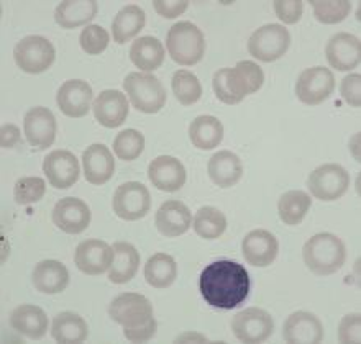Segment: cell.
<instances>
[{
  "label": "cell",
  "instance_id": "obj_19",
  "mask_svg": "<svg viewBox=\"0 0 361 344\" xmlns=\"http://www.w3.org/2000/svg\"><path fill=\"white\" fill-rule=\"evenodd\" d=\"M327 61L330 66L337 71H352L358 68L361 59V44L360 39L352 33H337L329 39L327 48Z\"/></svg>",
  "mask_w": 361,
  "mask_h": 344
},
{
  "label": "cell",
  "instance_id": "obj_8",
  "mask_svg": "<svg viewBox=\"0 0 361 344\" xmlns=\"http://www.w3.org/2000/svg\"><path fill=\"white\" fill-rule=\"evenodd\" d=\"M114 212L125 222H137L147 217L152 208V196L142 182H125L115 191Z\"/></svg>",
  "mask_w": 361,
  "mask_h": 344
},
{
  "label": "cell",
  "instance_id": "obj_4",
  "mask_svg": "<svg viewBox=\"0 0 361 344\" xmlns=\"http://www.w3.org/2000/svg\"><path fill=\"white\" fill-rule=\"evenodd\" d=\"M123 89L138 112L158 113L166 103V89L153 74L130 72L123 81Z\"/></svg>",
  "mask_w": 361,
  "mask_h": 344
},
{
  "label": "cell",
  "instance_id": "obj_34",
  "mask_svg": "<svg viewBox=\"0 0 361 344\" xmlns=\"http://www.w3.org/2000/svg\"><path fill=\"white\" fill-rule=\"evenodd\" d=\"M178 277V266L173 256L157 253L145 264V279L154 288H168Z\"/></svg>",
  "mask_w": 361,
  "mask_h": 344
},
{
  "label": "cell",
  "instance_id": "obj_27",
  "mask_svg": "<svg viewBox=\"0 0 361 344\" xmlns=\"http://www.w3.org/2000/svg\"><path fill=\"white\" fill-rule=\"evenodd\" d=\"M114 259L110 264L109 281L112 284H127L137 276L140 254L133 244L118 241L114 244Z\"/></svg>",
  "mask_w": 361,
  "mask_h": 344
},
{
  "label": "cell",
  "instance_id": "obj_45",
  "mask_svg": "<svg viewBox=\"0 0 361 344\" xmlns=\"http://www.w3.org/2000/svg\"><path fill=\"white\" fill-rule=\"evenodd\" d=\"M360 87H361V76L358 72L350 74V76L345 77L342 84H340V92H342L343 101L355 108H358L361 103Z\"/></svg>",
  "mask_w": 361,
  "mask_h": 344
},
{
  "label": "cell",
  "instance_id": "obj_36",
  "mask_svg": "<svg viewBox=\"0 0 361 344\" xmlns=\"http://www.w3.org/2000/svg\"><path fill=\"white\" fill-rule=\"evenodd\" d=\"M227 229V218L219 208L202 207L194 217V231L204 239H217Z\"/></svg>",
  "mask_w": 361,
  "mask_h": 344
},
{
  "label": "cell",
  "instance_id": "obj_47",
  "mask_svg": "<svg viewBox=\"0 0 361 344\" xmlns=\"http://www.w3.org/2000/svg\"><path fill=\"white\" fill-rule=\"evenodd\" d=\"M189 7L188 0H173V2H164V0H158L153 2V8L157 10L158 15L163 18H176L183 15Z\"/></svg>",
  "mask_w": 361,
  "mask_h": 344
},
{
  "label": "cell",
  "instance_id": "obj_35",
  "mask_svg": "<svg viewBox=\"0 0 361 344\" xmlns=\"http://www.w3.org/2000/svg\"><path fill=\"white\" fill-rule=\"evenodd\" d=\"M312 205V198L302 191H289L281 196L278 202L279 218L288 227H295L304 220L309 208Z\"/></svg>",
  "mask_w": 361,
  "mask_h": 344
},
{
  "label": "cell",
  "instance_id": "obj_9",
  "mask_svg": "<svg viewBox=\"0 0 361 344\" xmlns=\"http://www.w3.org/2000/svg\"><path fill=\"white\" fill-rule=\"evenodd\" d=\"M335 77L329 68L315 66L300 72L295 82V96L305 106H319L334 94Z\"/></svg>",
  "mask_w": 361,
  "mask_h": 344
},
{
  "label": "cell",
  "instance_id": "obj_3",
  "mask_svg": "<svg viewBox=\"0 0 361 344\" xmlns=\"http://www.w3.org/2000/svg\"><path fill=\"white\" fill-rule=\"evenodd\" d=\"M168 53L179 66H194L205 54V38L199 27L190 22H178L166 37Z\"/></svg>",
  "mask_w": 361,
  "mask_h": 344
},
{
  "label": "cell",
  "instance_id": "obj_11",
  "mask_svg": "<svg viewBox=\"0 0 361 344\" xmlns=\"http://www.w3.org/2000/svg\"><path fill=\"white\" fill-rule=\"evenodd\" d=\"M109 317L123 328L138 326L153 317V305L142 293H120L110 303Z\"/></svg>",
  "mask_w": 361,
  "mask_h": 344
},
{
  "label": "cell",
  "instance_id": "obj_17",
  "mask_svg": "<svg viewBox=\"0 0 361 344\" xmlns=\"http://www.w3.org/2000/svg\"><path fill=\"white\" fill-rule=\"evenodd\" d=\"M114 248L102 239H86L76 248L74 261L81 272L87 276H100L110 267Z\"/></svg>",
  "mask_w": 361,
  "mask_h": 344
},
{
  "label": "cell",
  "instance_id": "obj_22",
  "mask_svg": "<svg viewBox=\"0 0 361 344\" xmlns=\"http://www.w3.org/2000/svg\"><path fill=\"white\" fill-rule=\"evenodd\" d=\"M94 117L105 128H117L128 117V98L120 91L100 92L94 101Z\"/></svg>",
  "mask_w": 361,
  "mask_h": 344
},
{
  "label": "cell",
  "instance_id": "obj_5",
  "mask_svg": "<svg viewBox=\"0 0 361 344\" xmlns=\"http://www.w3.org/2000/svg\"><path fill=\"white\" fill-rule=\"evenodd\" d=\"M290 46L289 30L279 23H268L255 30L248 42V51L255 59L273 63L283 58Z\"/></svg>",
  "mask_w": 361,
  "mask_h": 344
},
{
  "label": "cell",
  "instance_id": "obj_1",
  "mask_svg": "<svg viewBox=\"0 0 361 344\" xmlns=\"http://www.w3.org/2000/svg\"><path fill=\"white\" fill-rule=\"evenodd\" d=\"M250 276L242 264L220 259L204 267L199 277L200 295L210 307L219 310H233L250 295Z\"/></svg>",
  "mask_w": 361,
  "mask_h": 344
},
{
  "label": "cell",
  "instance_id": "obj_25",
  "mask_svg": "<svg viewBox=\"0 0 361 344\" xmlns=\"http://www.w3.org/2000/svg\"><path fill=\"white\" fill-rule=\"evenodd\" d=\"M209 177L220 189L237 186L243 176V164L238 154L233 151L215 153L209 161Z\"/></svg>",
  "mask_w": 361,
  "mask_h": 344
},
{
  "label": "cell",
  "instance_id": "obj_30",
  "mask_svg": "<svg viewBox=\"0 0 361 344\" xmlns=\"http://www.w3.org/2000/svg\"><path fill=\"white\" fill-rule=\"evenodd\" d=\"M189 138L195 148L209 151L222 143L224 125L212 115H200L189 125Z\"/></svg>",
  "mask_w": 361,
  "mask_h": 344
},
{
  "label": "cell",
  "instance_id": "obj_26",
  "mask_svg": "<svg viewBox=\"0 0 361 344\" xmlns=\"http://www.w3.org/2000/svg\"><path fill=\"white\" fill-rule=\"evenodd\" d=\"M10 326L30 340H42L48 333V317L37 305H20L10 313Z\"/></svg>",
  "mask_w": 361,
  "mask_h": 344
},
{
  "label": "cell",
  "instance_id": "obj_23",
  "mask_svg": "<svg viewBox=\"0 0 361 344\" xmlns=\"http://www.w3.org/2000/svg\"><path fill=\"white\" fill-rule=\"evenodd\" d=\"M32 281L38 292L54 295V293H61L68 288L69 271L63 262L56 261V259H47V261L38 262L35 266Z\"/></svg>",
  "mask_w": 361,
  "mask_h": 344
},
{
  "label": "cell",
  "instance_id": "obj_31",
  "mask_svg": "<svg viewBox=\"0 0 361 344\" xmlns=\"http://www.w3.org/2000/svg\"><path fill=\"white\" fill-rule=\"evenodd\" d=\"M164 46L158 38L142 37L135 39L130 48V59L138 69L145 72L157 71L164 63Z\"/></svg>",
  "mask_w": 361,
  "mask_h": 344
},
{
  "label": "cell",
  "instance_id": "obj_6",
  "mask_svg": "<svg viewBox=\"0 0 361 344\" xmlns=\"http://www.w3.org/2000/svg\"><path fill=\"white\" fill-rule=\"evenodd\" d=\"M307 187L314 198L334 202L342 198L350 187V174L340 164H322L310 172Z\"/></svg>",
  "mask_w": 361,
  "mask_h": 344
},
{
  "label": "cell",
  "instance_id": "obj_28",
  "mask_svg": "<svg viewBox=\"0 0 361 344\" xmlns=\"http://www.w3.org/2000/svg\"><path fill=\"white\" fill-rule=\"evenodd\" d=\"M99 10V4L94 0H68V2H61L54 10V20L59 27L73 30L89 25L95 18Z\"/></svg>",
  "mask_w": 361,
  "mask_h": 344
},
{
  "label": "cell",
  "instance_id": "obj_40",
  "mask_svg": "<svg viewBox=\"0 0 361 344\" xmlns=\"http://www.w3.org/2000/svg\"><path fill=\"white\" fill-rule=\"evenodd\" d=\"M310 5L314 8L315 18L325 25H335L343 22L350 15V10H352V4L347 2V0H340V2H322V0H315V2H310Z\"/></svg>",
  "mask_w": 361,
  "mask_h": 344
},
{
  "label": "cell",
  "instance_id": "obj_42",
  "mask_svg": "<svg viewBox=\"0 0 361 344\" xmlns=\"http://www.w3.org/2000/svg\"><path fill=\"white\" fill-rule=\"evenodd\" d=\"M228 72H230V68L219 69V71L214 74L212 87H214V92H215V97H217L220 102L228 103V106H235V103L242 102V98H240L237 94H235L233 87H232V82H230Z\"/></svg>",
  "mask_w": 361,
  "mask_h": 344
},
{
  "label": "cell",
  "instance_id": "obj_2",
  "mask_svg": "<svg viewBox=\"0 0 361 344\" xmlns=\"http://www.w3.org/2000/svg\"><path fill=\"white\" fill-rule=\"evenodd\" d=\"M302 257L305 266L315 276H332L345 264L347 248L335 234L319 233L304 244Z\"/></svg>",
  "mask_w": 361,
  "mask_h": 344
},
{
  "label": "cell",
  "instance_id": "obj_18",
  "mask_svg": "<svg viewBox=\"0 0 361 344\" xmlns=\"http://www.w3.org/2000/svg\"><path fill=\"white\" fill-rule=\"evenodd\" d=\"M283 338L290 344H315L324 340V326L314 313L294 312L283 326Z\"/></svg>",
  "mask_w": 361,
  "mask_h": 344
},
{
  "label": "cell",
  "instance_id": "obj_10",
  "mask_svg": "<svg viewBox=\"0 0 361 344\" xmlns=\"http://www.w3.org/2000/svg\"><path fill=\"white\" fill-rule=\"evenodd\" d=\"M232 331L242 343H264L274 331L273 317L263 308H247L233 317Z\"/></svg>",
  "mask_w": 361,
  "mask_h": 344
},
{
  "label": "cell",
  "instance_id": "obj_39",
  "mask_svg": "<svg viewBox=\"0 0 361 344\" xmlns=\"http://www.w3.org/2000/svg\"><path fill=\"white\" fill-rule=\"evenodd\" d=\"M47 182L42 177H22L13 187V197L18 205H32L44 197Z\"/></svg>",
  "mask_w": 361,
  "mask_h": 344
},
{
  "label": "cell",
  "instance_id": "obj_16",
  "mask_svg": "<svg viewBox=\"0 0 361 344\" xmlns=\"http://www.w3.org/2000/svg\"><path fill=\"white\" fill-rule=\"evenodd\" d=\"M243 257L255 267H268L276 261L279 253V243L268 229H253L242 243Z\"/></svg>",
  "mask_w": 361,
  "mask_h": 344
},
{
  "label": "cell",
  "instance_id": "obj_43",
  "mask_svg": "<svg viewBox=\"0 0 361 344\" xmlns=\"http://www.w3.org/2000/svg\"><path fill=\"white\" fill-rule=\"evenodd\" d=\"M276 17L286 25H294L302 18L304 4L300 0H278L273 4Z\"/></svg>",
  "mask_w": 361,
  "mask_h": 344
},
{
  "label": "cell",
  "instance_id": "obj_32",
  "mask_svg": "<svg viewBox=\"0 0 361 344\" xmlns=\"http://www.w3.org/2000/svg\"><path fill=\"white\" fill-rule=\"evenodd\" d=\"M147 22L145 12L138 5H125L123 8H120V12L115 15L112 22V37L114 42L118 44L128 43L130 39H133L137 34L142 32Z\"/></svg>",
  "mask_w": 361,
  "mask_h": 344
},
{
  "label": "cell",
  "instance_id": "obj_20",
  "mask_svg": "<svg viewBox=\"0 0 361 344\" xmlns=\"http://www.w3.org/2000/svg\"><path fill=\"white\" fill-rule=\"evenodd\" d=\"M148 179L163 192H178L188 179L184 164L173 156H159L148 166Z\"/></svg>",
  "mask_w": 361,
  "mask_h": 344
},
{
  "label": "cell",
  "instance_id": "obj_38",
  "mask_svg": "<svg viewBox=\"0 0 361 344\" xmlns=\"http://www.w3.org/2000/svg\"><path fill=\"white\" fill-rule=\"evenodd\" d=\"M145 149V136L138 129L128 128L120 132L114 139L115 156L123 161H133Z\"/></svg>",
  "mask_w": 361,
  "mask_h": 344
},
{
  "label": "cell",
  "instance_id": "obj_12",
  "mask_svg": "<svg viewBox=\"0 0 361 344\" xmlns=\"http://www.w3.org/2000/svg\"><path fill=\"white\" fill-rule=\"evenodd\" d=\"M23 132L30 146L44 151L56 139V118L47 107H32L25 115Z\"/></svg>",
  "mask_w": 361,
  "mask_h": 344
},
{
  "label": "cell",
  "instance_id": "obj_37",
  "mask_svg": "<svg viewBox=\"0 0 361 344\" xmlns=\"http://www.w3.org/2000/svg\"><path fill=\"white\" fill-rule=\"evenodd\" d=\"M171 89L174 97H176L178 102L184 107L192 106V103L197 102L200 96H202V86H200L197 76L190 71H185V69H179V71L174 72Z\"/></svg>",
  "mask_w": 361,
  "mask_h": 344
},
{
  "label": "cell",
  "instance_id": "obj_29",
  "mask_svg": "<svg viewBox=\"0 0 361 344\" xmlns=\"http://www.w3.org/2000/svg\"><path fill=\"white\" fill-rule=\"evenodd\" d=\"M51 336L54 341L63 344L84 343L89 336V326L78 313L63 312L53 318Z\"/></svg>",
  "mask_w": 361,
  "mask_h": 344
},
{
  "label": "cell",
  "instance_id": "obj_21",
  "mask_svg": "<svg viewBox=\"0 0 361 344\" xmlns=\"http://www.w3.org/2000/svg\"><path fill=\"white\" fill-rule=\"evenodd\" d=\"M84 177L92 186H104L112 179L115 172V159L110 149L104 144L95 143L82 153Z\"/></svg>",
  "mask_w": 361,
  "mask_h": 344
},
{
  "label": "cell",
  "instance_id": "obj_14",
  "mask_svg": "<svg viewBox=\"0 0 361 344\" xmlns=\"http://www.w3.org/2000/svg\"><path fill=\"white\" fill-rule=\"evenodd\" d=\"M92 87L81 79H71L58 89L56 102L59 110L69 118H82L92 107Z\"/></svg>",
  "mask_w": 361,
  "mask_h": 344
},
{
  "label": "cell",
  "instance_id": "obj_41",
  "mask_svg": "<svg viewBox=\"0 0 361 344\" xmlns=\"http://www.w3.org/2000/svg\"><path fill=\"white\" fill-rule=\"evenodd\" d=\"M109 42H110V37L107 30L99 27V25H87V27L82 30L81 37H79L81 48L87 54H92V56L105 51L109 46Z\"/></svg>",
  "mask_w": 361,
  "mask_h": 344
},
{
  "label": "cell",
  "instance_id": "obj_46",
  "mask_svg": "<svg viewBox=\"0 0 361 344\" xmlns=\"http://www.w3.org/2000/svg\"><path fill=\"white\" fill-rule=\"evenodd\" d=\"M157 330H158V323L154 320V317H152L148 321H145L143 325L123 328V336L132 343H147L157 335Z\"/></svg>",
  "mask_w": 361,
  "mask_h": 344
},
{
  "label": "cell",
  "instance_id": "obj_44",
  "mask_svg": "<svg viewBox=\"0 0 361 344\" xmlns=\"http://www.w3.org/2000/svg\"><path fill=\"white\" fill-rule=\"evenodd\" d=\"M360 325L361 318L358 313H350V315L343 317L338 326V341L340 343H360Z\"/></svg>",
  "mask_w": 361,
  "mask_h": 344
},
{
  "label": "cell",
  "instance_id": "obj_13",
  "mask_svg": "<svg viewBox=\"0 0 361 344\" xmlns=\"http://www.w3.org/2000/svg\"><path fill=\"white\" fill-rule=\"evenodd\" d=\"M43 172L49 186L59 191L73 187L81 176L78 158L66 149H56L49 153L43 161Z\"/></svg>",
  "mask_w": 361,
  "mask_h": 344
},
{
  "label": "cell",
  "instance_id": "obj_48",
  "mask_svg": "<svg viewBox=\"0 0 361 344\" xmlns=\"http://www.w3.org/2000/svg\"><path fill=\"white\" fill-rule=\"evenodd\" d=\"M20 141H22V133H20V128L17 125H4L2 129H0V144H2V148H15Z\"/></svg>",
  "mask_w": 361,
  "mask_h": 344
},
{
  "label": "cell",
  "instance_id": "obj_7",
  "mask_svg": "<svg viewBox=\"0 0 361 344\" xmlns=\"http://www.w3.org/2000/svg\"><path fill=\"white\" fill-rule=\"evenodd\" d=\"M13 58L23 72L42 74L53 66L56 51L49 39L30 34L15 44Z\"/></svg>",
  "mask_w": 361,
  "mask_h": 344
},
{
  "label": "cell",
  "instance_id": "obj_33",
  "mask_svg": "<svg viewBox=\"0 0 361 344\" xmlns=\"http://www.w3.org/2000/svg\"><path fill=\"white\" fill-rule=\"evenodd\" d=\"M230 82L237 96L242 98L252 94L258 92L263 87L264 82V72L263 69L253 61H240L233 69L228 72Z\"/></svg>",
  "mask_w": 361,
  "mask_h": 344
},
{
  "label": "cell",
  "instance_id": "obj_15",
  "mask_svg": "<svg viewBox=\"0 0 361 344\" xmlns=\"http://www.w3.org/2000/svg\"><path fill=\"white\" fill-rule=\"evenodd\" d=\"M89 205L81 198H61L53 208V223L68 234H79L86 231L90 225Z\"/></svg>",
  "mask_w": 361,
  "mask_h": 344
},
{
  "label": "cell",
  "instance_id": "obj_24",
  "mask_svg": "<svg viewBox=\"0 0 361 344\" xmlns=\"http://www.w3.org/2000/svg\"><path fill=\"white\" fill-rule=\"evenodd\" d=\"M192 225V213L179 200L164 202L157 212V228L163 236L178 238Z\"/></svg>",
  "mask_w": 361,
  "mask_h": 344
}]
</instances>
